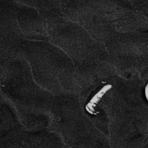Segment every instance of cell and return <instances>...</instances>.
Returning <instances> with one entry per match:
<instances>
[{"label":"cell","instance_id":"6da1fadb","mask_svg":"<svg viewBox=\"0 0 148 148\" xmlns=\"http://www.w3.org/2000/svg\"><path fill=\"white\" fill-rule=\"evenodd\" d=\"M112 87V86L110 84H108L105 86H104L102 89H101L97 94H96L94 97L91 99V100L90 101V103L87 105V106H90L91 105L90 107H89V109H90L91 110H92V107L94 105V103H96L98 101V100L102 97V95L105 93V92H106L108 90H109L110 88Z\"/></svg>","mask_w":148,"mask_h":148},{"label":"cell","instance_id":"7a4b0ae2","mask_svg":"<svg viewBox=\"0 0 148 148\" xmlns=\"http://www.w3.org/2000/svg\"><path fill=\"white\" fill-rule=\"evenodd\" d=\"M145 97L146 99L148 101V83L147 84L146 87H145Z\"/></svg>","mask_w":148,"mask_h":148}]
</instances>
